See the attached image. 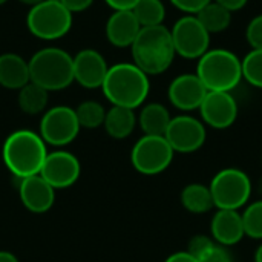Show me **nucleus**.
Listing matches in <instances>:
<instances>
[{
	"label": "nucleus",
	"instance_id": "f257e3e1",
	"mask_svg": "<svg viewBox=\"0 0 262 262\" xmlns=\"http://www.w3.org/2000/svg\"><path fill=\"white\" fill-rule=\"evenodd\" d=\"M130 52L132 63L146 75H160L166 72L177 55L170 29L164 25L141 28L130 46Z\"/></svg>",
	"mask_w": 262,
	"mask_h": 262
},
{
	"label": "nucleus",
	"instance_id": "f03ea898",
	"mask_svg": "<svg viewBox=\"0 0 262 262\" xmlns=\"http://www.w3.org/2000/svg\"><path fill=\"white\" fill-rule=\"evenodd\" d=\"M48 149L41 137L29 129L14 130L3 143L2 158L6 169L18 180L38 175Z\"/></svg>",
	"mask_w": 262,
	"mask_h": 262
},
{
	"label": "nucleus",
	"instance_id": "7ed1b4c3",
	"mask_svg": "<svg viewBox=\"0 0 262 262\" xmlns=\"http://www.w3.org/2000/svg\"><path fill=\"white\" fill-rule=\"evenodd\" d=\"M101 91L112 106H121L135 111L146 101L149 95V75H146L134 63H117L107 69Z\"/></svg>",
	"mask_w": 262,
	"mask_h": 262
},
{
	"label": "nucleus",
	"instance_id": "20e7f679",
	"mask_svg": "<svg viewBox=\"0 0 262 262\" xmlns=\"http://www.w3.org/2000/svg\"><path fill=\"white\" fill-rule=\"evenodd\" d=\"M28 63L31 81L48 92L63 91L74 83V57L61 48H43Z\"/></svg>",
	"mask_w": 262,
	"mask_h": 262
},
{
	"label": "nucleus",
	"instance_id": "39448f33",
	"mask_svg": "<svg viewBox=\"0 0 262 262\" xmlns=\"http://www.w3.org/2000/svg\"><path fill=\"white\" fill-rule=\"evenodd\" d=\"M195 74L209 92H232L243 80V63L232 51L215 48L198 58Z\"/></svg>",
	"mask_w": 262,
	"mask_h": 262
},
{
	"label": "nucleus",
	"instance_id": "423d86ee",
	"mask_svg": "<svg viewBox=\"0 0 262 262\" xmlns=\"http://www.w3.org/2000/svg\"><path fill=\"white\" fill-rule=\"evenodd\" d=\"M29 32L40 40H58L72 28V14L60 0H43L31 6L26 15Z\"/></svg>",
	"mask_w": 262,
	"mask_h": 262
},
{
	"label": "nucleus",
	"instance_id": "0eeeda50",
	"mask_svg": "<svg viewBox=\"0 0 262 262\" xmlns=\"http://www.w3.org/2000/svg\"><path fill=\"white\" fill-rule=\"evenodd\" d=\"M209 189L216 209L238 210L250 200L252 181L241 169L227 167L213 177Z\"/></svg>",
	"mask_w": 262,
	"mask_h": 262
},
{
	"label": "nucleus",
	"instance_id": "6e6552de",
	"mask_svg": "<svg viewBox=\"0 0 262 262\" xmlns=\"http://www.w3.org/2000/svg\"><path fill=\"white\" fill-rule=\"evenodd\" d=\"M173 149L161 135H143L132 147L130 163L143 175H158L164 172L173 160Z\"/></svg>",
	"mask_w": 262,
	"mask_h": 262
},
{
	"label": "nucleus",
	"instance_id": "1a4fd4ad",
	"mask_svg": "<svg viewBox=\"0 0 262 262\" xmlns=\"http://www.w3.org/2000/svg\"><path fill=\"white\" fill-rule=\"evenodd\" d=\"M175 54L187 58L198 60L210 49V34L196 18V15H183L175 21L170 29Z\"/></svg>",
	"mask_w": 262,
	"mask_h": 262
},
{
	"label": "nucleus",
	"instance_id": "9d476101",
	"mask_svg": "<svg viewBox=\"0 0 262 262\" xmlns=\"http://www.w3.org/2000/svg\"><path fill=\"white\" fill-rule=\"evenodd\" d=\"M80 129L75 109L69 106H54L43 114L38 135L46 146L63 147L77 138Z\"/></svg>",
	"mask_w": 262,
	"mask_h": 262
},
{
	"label": "nucleus",
	"instance_id": "9b49d317",
	"mask_svg": "<svg viewBox=\"0 0 262 262\" xmlns=\"http://www.w3.org/2000/svg\"><path fill=\"white\" fill-rule=\"evenodd\" d=\"M164 137L173 152L193 154L204 146L207 132L201 120L192 115H178L170 120Z\"/></svg>",
	"mask_w": 262,
	"mask_h": 262
},
{
	"label": "nucleus",
	"instance_id": "f8f14e48",
	"mask_svg": "<svg viewBox=\"0 0 262 262\" xmlns=\"http://www.w3.org/2000/svg\"><path fill=\"white\" fill-rule=\"evenodd\" d=\"M80 173L81 166L74 154L66 150H54L48 152L38 175L54 189H68L77 183Z\"/></svg>",
	"mask_w": 262,
	"mask_h": 262
},
{
	"label": "nucleus",
	"instance_id": "ddd939ff",
	"mask_svg": "<svg viewBox=\"0 0 262 262\" xmlns=\"http://www.w3.org/2000/svg\"><path fill=\"white\" fill-rule=\"evenodd\" d=\"M201 120L213 129H227L238 118V103L232 92H207L200 106Z\"/></svg>",
	"mask_w": 262,
	"mask_h": 262
},
{
	"label": "nucleus",
	"instance_id": "4468645a",
	"mask_svg": "<svg viewBox=\"0 0 262 262\" xmlns=\"http://www.w3.org/2000/svg\"><path fill=\"white\" fill-rule=\"evenodd\" d=\"M207 92L209 91L196 74H181L170 81L167 97L172 106L177 109L183 112H192L200 109Z\"/></svg>",
	"mask_w": 262,
	"mask_h": 262
},
{
	"label": "nucleus",
	"instance_id": "2eb2a0df",
	"mask_svg": "<svg viewBox=\"0 0 262 262\" xmlns=\"http://www.w3.org/2000/svg\"><path fill=\"white\" fill-rule=\"evenodd\" d=\"M107 63L104 57L91 48L81 49L74 57V81H77L81 88L86 89H98L101 88L106 74Z\"/></svg>",
	"mask_w": 262,
	"mask_h": 262
},
{
	"label": "nucleus",
	"instance_id": "dca6fc26",
	"mask_svg": "<svg viewBox=\"0 0 262 262\" xmlns=\"http://www.w3.org/2000/svg\"><path fill=\"white\" fill-rule=\"evenodd\" d=\"M18 196L21 204L32 213L48 212L55 201V189L40 175L20 180Z\"/></svg>",
	"mask_w": 262,
	"mask_h": 262
},
{
	"label": "nucleus",
	"instance_id": "f3484780",
	"mask_svg": "<svg viewBox=\"0 0 262 262\" xmlns=\"http://www.w3.org/2000/svg\"><path fill=\"white\" fill-rule=\"evenodd\" d=\"M210 233L218 246L230 247L238 244L246 236L241 213L238 210L218 209L210 223Z\"/></svg>",
	"mask_w": 262,
	"mask_h": 262
},
{
	"label": "nucleus",
	"instance_id": "a211bd4d",
	"mask_svg": "<svg viewBox=\"0 0 262 262\" xmlns=\"http://www.w3.org/2000/svg\"><path fill=\"white\" fill-rule=\"evenodd\" d=\"M140 29L141 25L132 11H114L106 21L104 34L115 48H130Z\"/></svg>",
	"mask_w": 262,
	"mask_h": 262
},
{
	"label": "nucleus",
	"instance_id": "6ab92c4d",
	"mask_svg": "<svg viewBox=\"0 0 262 262\" xmlns=\"http://www.w3.org/2000/svg\"><path fill=\"white\" fill-rule=\"evenodd\" d=\"M29 81L28 60L14 52H5L0 55V88L20 91Z\"/></svg>",
	"mask_w": 262,
	"mask_h": 262
},
{
	"label": "nucleus",
	"instance_id": "aec40b11",
	"mask_svg": "<svg viewBox=\"0 0 262 262\" xmlns=\"http://www.w3.org/2000/svg\"><path fill=\"white\" fill-rule=\"evenodd\" d=\"M138 120L134 109L121 107V106H112L109 111H106L103 127L106 134L114 140H124L132 135L135 130Z\"/></svg>",
	"mask_w": 262,
	"mask_h": 262
},
{
	"label": "nucleus",
	"instance_id": "412c9836",
	"mask_svg": "<svg viewBox=\"0 0 262 262\" xmlns=\"http://www.w3.org/2000/svg\"><path fill=\"white\" fill-rule=\"evenodd\" d=\"M138 124L144 135H161L164 137L169 124H170V114L167 107L161 103H149L141 107L140 115L137 117Z\"/></svg>",
	"mask_w": 262,
	"mask_h": 262
},
{
	"label": "nucleus",
	"instance_id": "4be33fe9",
	"mask_svg": "<svg viewBox=\"0 0 262 262\" xmlns=\"http://www.w3.org/2000/svg\"><path fill=\"white\" fill-rule=\"evenodd\" d=\"M181 204L187 212L195 213V215L207 213L215 207L209 186H204V184H200V183L187 184L183 189V192H181Z\"/></svg>",
	"mask_w": 262,
	"mask_h": 262
},
{
	"label": "nucleus",
	"instance_id": "5701e85b",
	"mask_svg": "<svg viewBox=\"0 0 262 262\" xmlns=\"http://www.w3.org/2000/svg\"><path fill=\"white\" fill-rule=\"evenodd\" d=\"M18 107L28 115H40L46 112L49 103V92L41 86L29 81L18 91Z\"/></svg>",
	"mask_w": 262,
	"mask_h": 262
},
{
	"label": "nucleus",
	"instance_id": "b1692460",
	"mask_svg": "<svg viewBox=\"0 0 262 262\" xmlns=\"http://www.w3.org/2000/svg\"><path fill=\"white\" fill-rule=\"evenodd\" d=\"M196 18L201 21V25L206 28V31L212 35V34L223 32L230 26L232 12L227 8H224L223 5L212 0L196 14Z\"/></svg>",
	"mask_w": 262,
	"mask_h": 262
},
{
	"label": "nucleus",
	"instance_id": "393cba45",
	"mask_svg": "<svg viewBox=\"0 0 262 262\" xmlns=\"http://www.w3.org/2000/svg\"><path fill=\"white\" fill-rule=\"evenodd\" d=\"M132 12L141 28L163 25L166 18V6L161 0H138Z\"/></svg>",
	"mask_w": 262,
	"mask_h": 262
},
{
	"label": "nucleus",
	"instance_id": "a878e982",
	"mask_svg": "<svg viewBox=\"0 0 262 262\" xmlns=\"http://www.w3.org/2000/svg\"><path fill=\"white\" fill-rule=\"evenodd\" d=\"M75 114H77L80 127H84V129H97L103 126L104 117H106V111L103 104L94 100H86L80 103L75 107Z\"/></svg>",
	"mask_w": 262,
	"mask_h": 262
},
{
	"label": "nucleus",
	"instance_id": "bb28decb",
	"mask_svg": "<svg viewBox=\"0 0 262 262\" xmlns=\"http://www.w3.org/2000/svg\"><path fill=\"white\" fill-rule=\"evenodd\" d=\"M243 78L262 89V49H252L243 60Z\"/></svg>",
	"mask_w": 262,
	"mask_h": 262
},
{
	"label": "nucleus",
	"instance_id": "cd10ccee",
	"mask_svg": "<svg viewBox=\"0 0 262 262\" xmlns=\"http://www.w3.org/2000/svg\"><path fill=\"white\" fill-rule=\"evenodd\" d=\"M241 216L246 235L253 239H262V200L249 204Z\"/></svg>",
	"mask_w": 262,
	"mask_h": 262
},
{
	"label": "nucleus",
	"instance_id": "c85d7f7f",
	"mask_svg": "<svg viewBox=\"0 0 262 262\" xmlns=\"http://www.w3.org/2000/svg\"><path fill=\"white\" fill-rule=\"evenodd\" d=\"M216 243L212 239V236H206V235H196L193 236L190 241H189V246H187V250L193 258L200 259L203 258Z\"/></svg>",
	"mask_w": 262,
	"mask_h": 262
},
{
	"label": "nucleus",
	"instance_id": "c756f323",
	"mask_svg": "<svg viewBox=\"0 0 262 262\" xmlns=\"http://www.w3.org/2000/svg\"><path fill=\"white\" fill-rule=\"evenodd\" d=\"M246 40L252 49H262V14L253 17L246 29Z\"/></svg>",
	"mask_w": 262,
	"mask_h": 262
},
{
	"label": "nucleus",
	"instance_id": "7c9ffc66",
	"mask_svg": "<svg viewBox=\"0 0 262 262\" xmlns=\"http://www.w3.org/2000/svg\"><path fill=\"white\" fill-rule=\"evenodd\" d=\"M177 9L187 15H196L212 0H169Z\"/></svg>",
	"mask_w": 262,
	"mask_h": 262
},
{
	"label": "nucleus",
	"instance_id": "2f4dec72",
	"mask_svg": "<svg viewBox=\"0 0 262 262\" xmlns=\"http://www.w3.org/2000/svg\"><path fill=\"white\" fill-rule=\"evenodd\" d=\"M200 262H232V258L229 255V252L223 247L215 244L203 258L198 259Z\"/></svg>",
	"mask_w": 262,
	"mask_h": 262
},
{
	"label": "nucleus",
	"instance_id": "473e14b6",
	"mask_svg": "<svg viewBox=\"0 0 262 262\" xmlns=\"http://www.w3.org/2000/svg\"><path fill=\"white\" fill-rule=\"evenodd\" d=\"M60 2L72 15L77 12H83V11L89 9L91 5L94 3V0H60Z\"/></svg>",
	"mask_w": 262,
	"mask_h": 262
},
{
	"label": "nucleus",
	"instance_id": "72a5a7b5",
	"mask_svg": "<svg viewBox=\"0 0 262 262\" xmlns=\"http://www.w3.org/2000/svg\"><path fill=\"white\" fill-rule=\"evenodd\" d=\"M109 8L114 11H132L138 0H104Z\"/></svg>",
	"mask_w": 262,
	"mask_h": 262
},
{
	"label": "nucleus",
	"instance_id": "f704fd0d",
	"mask_svg": "<svg viewBox=\"0 0 262 262\" xmlns=\"http://www.w3.org/2000/svg\"><path fill=\"white\" fill-rule=\"evenodd\" d=\"M215 2L220 3V5H223L224 8H227L230 12H235V11L243 9L247 5L249 0H215Z\"/></svg>",
	"mask_w": 262,
	"mask_h": 262
},
{
	"label": "nucleus",
	"instance_id": "c9c22d12",
	"mask_svg": "<svg viewBox=\"0 0 262 262\" xmlns=\"http://www.w3.org/2000/svg\"><path fill=\"white\" fill-rule=\"evenodd\" d=\"M164 262H200L196 258H193L189 252H177L172 253Z\"/></svg>",
	"mask_w": 262,
	"mask_h": 262
},
{
	"label": "nucleus",
	"instance_id": "e433bc0d",
	"mask_svg": "<svg viewBox=\"0 0 262 262\" xmlns=\"http://www.w3.org/2000/svg\"><path fill=\"white\" fill-rule=\"evenodd\" d=\"M0 262H18V259H17L15 255H12L11 252L0 250Z\"/></svg>",
	"mask_w": 262,
	"mask_h": 262
},
{
	"label": "nucleus",
	"instance_id": "4c0bfd02",
	"mask_svg": "<svg viewBox=\"0 0 262 262\" xmlns=\"http://www.w3.org/2000/svg\"><path fill=\"white\" fill-rule=\"evenodd\" d=\"M17 2H20L23 5H28V6H34V5H37V3H40L43 0H17Z\"/></svg>",
	"mask_w": 262,
	"mask_h": 262
},
{
	"label": "nucleus",
	"instance_id": "58836bf2",
	"mask_svg": "<svg viewBox=\"0 0 262 262\" xmlns=\"http://www.w3.org/2000/svg\"><path fill=\"white\" fill-rule=\"evenodd\" d=\"M255 262H262V244L258 247V250L255 253Z\"/></svg>",
	"mask_w": 262,
	"mask_h": 262
},
{
	"label": "nucleus",
	"instance_id": "ea45409f",
	"mask_svg": "<svg viewBox=\"0 0 262 262\" xmlns=\"http://www.w3.org/2000/svg\"><path fill=\"white\" fill-rule=\"evenodd\" d=\"M6 2H8V0H0V6H2L3 3H6Z\"/></svg>",
	"mask_w": 262,
	"mask_h": 262
}]
</instances>
